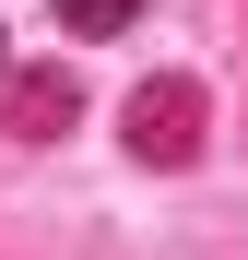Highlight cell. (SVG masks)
I'll return each mask as SVG.
<instances>
[{"mask_svg": "<svg viewBox=\"0 0 248 260\" xmlns=\"http://www.w3.org/2000/svg\"><path fill=\"white\" fill-rule=\"evenodd\" d=\"M130 12H142V0H59V24H71V36H118Z\"/></svg>", "mask_w": 248, "mask_h": 260, "instance_id": "obj_3", "label": "cell"}, {"mask_svg": "<svg viewBox=\"0 0 248 260\" xmlns=\"http://www.w3.org/2000/svg\"><path fill=\"white\" fill-rule=\"evenodd\" d=\"M71 107H83V95H71V71H24V83H12V130H24V142L71 130Z\"/></svg>", "mask_w": 248, "mask_h": 260, "instance_id": "obj_2", "label": "cell"}, {"mask_svg": "<svg viewBox=\"0 0 248 260\" xmlns=\"http://www.w3.org/2000/svg\"><path fill=\"white\" fill-rule=\"evenodd\" d=\"M130 142L154 154V166H178L201 130H189V83H165V95H130Z\"/></svg>", "mask_w": 248, "mask_h": 260, "instance_id": "obj_1", "label": "cell"}]
</instances>
